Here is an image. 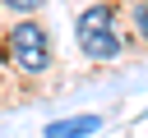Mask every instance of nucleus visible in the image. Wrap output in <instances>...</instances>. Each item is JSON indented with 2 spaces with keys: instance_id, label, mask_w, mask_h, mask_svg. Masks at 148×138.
Wrapping results in <instances>:
<instances>
[{
  "instance_id": "1",
  "label": "nucleus",
  "mask_w": 148,
  "mask_h": 138,
  "mask_svg": "<svg viewBox=\"0 0 148 138\" xmlns=\"http://www.w3.org/2000/svg\"><path fill=\"white\" fill-rule=\"evenodd\" d=\"M5 60L14 64V69H23V74H46V64H51V41H46V32L37 28V23H14L9 28V37H5Z\"/></svg>"
},
{
  "instance_id": "2",
  "label": "nucleus",
  "mask_w": 148,
  "mask_h": 138,
  "mask_svg": "<svg viewBox=\"0 0 148 138\" xmlns=\"http://www.w3.org/2000/svg\"><path fill=\"white\" fill-rule=\"evenodd\" d=\"M74 37H79V51L92 55V60H111V55L120 51V37H116V28H111V9H106V5L83 9L79 23H74Z\"/></svg>"
},
{
  "instance_id": "3",
  "label": "nucleus",
  "mask_w": 148,
  "mask_h": 138,
  "mask_svg": "<svg viewBox=\"0 0 148 138\" xmlns=\"http://www.w3.org/2000/svg\"><path fill=\"white\" fill-rule=\"evenodd\" d=\"M97 129H102L97 115H69V120H51L42 133H46V138H88V133H97Z\"/></svg>"
},
{
  "instance_id": "4",
  "label": "nucleus",
  "mask_w": 148,
  "mask_h": 138,
  "mask_svg": "<svg viewBox=\"0 0 148 138\" xmlns=\"http://www.w3.org/2000/svg\"><path fill=\"white\" fill-rule=\"evenodd\" d=\"M5 5H9V9H14V14H32V9H37V5H42V0H5Z\"/></svg>"
},
{
  "instance_id": "5",
  "label": "nucleus",
  "mask_w": 148,
  "mask_h": 138,
  "mask_svg": "<svg viewBox=\"0 0 148 138\" xmlns=\"http://www.w3.org/2000/svg\"><path fill=\"white\" fill-rule=\"evenodd\" d=\"M134 23H139V32H143V41H148V0L134 9Z\"/></svg>"
}]
</instances>
